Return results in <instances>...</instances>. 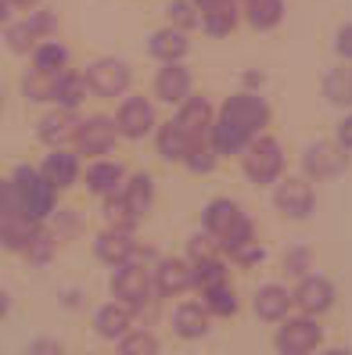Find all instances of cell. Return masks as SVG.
<instances>
[{
    "label": "cell",
    "mask_w": 352,
    "mask_h": 355,
    "mask_svg": "<svg viewBox=\"0 0 352 355\" xmlns=\"http://www.w3.org/2000/svg\"><path fill=\"white\" fill-rule=\"evenodd\" d=\"M216 162H219V155L212 151V144L201 140V144H194V148H191V155L183 158V169L194 173V176H209L216 169Z\"/></svg>",
    "instance_id": "obj_39"
},
{
    "label": "cell",
    "mask_w": 352,
    "mask_h": 355,
    "mask_svg": "<svg viewBox=\"0 0 352 355\" xmlns=\"http://www.w3.org/2000/svg\"><path fill=\"white\" fill-rule=\"evenodd\" d=\"M69 47L65 44H58V40H44V44H36L33 51V69L40 72H47V76H61L69 69Z\"/></svg>",
    "instance_id": "obj_30"
},
{
    "label": "cell",
    "mask_w": 352,
    "mask_h": 355,
    "mask_svg": "<svg viewBox=\"0 0 352 355\" xmlns=\"http://www.w3.org/2000/svg\"><path fill=\"white\" fill-rule=\"evenodd\" d=\"M191 90H194V76H191V69L183 65V61L158 69V76H155V101L169 104V108H180V104L191 97Z\"/></svg>",
    "instance_id": "obj_16"
},
{
    "label": "cell",
    "mask_w": 352,
    "mask_h": 355,
    "mask_svg": "<svg viewBox=\"0 0 352 355\" xmlns=\"http://www.w3.org/2000/svg\"><path fill=\"white\" fill-rule=\"evenodd\" d=\"M0 112H4V90H0Z\"/></svg>",
    "instance_id": "obj_54"
},
{
    "label": "cell",
    "mask_w": 352,
    "mask_h": 355,
    "mask_svg": "<svg viewBox=\"0 0 352 355\" xmlns=\"http://www.w3.org/2000/svg\"><path fill=\"white\" fill-rule=\"evenodd\" d=\"M244 223H248V216H244V208H241L234 198H212L209 205H205V212H201L205 234H209L216 244H223V241L231 237L234 230H241Z\"/></svg>",
    "instance_id": "obj_13"
},
{
    "label": "cell",
    "mask_w": 352,
    "mask_h": 355,
    "mask_svg": "<svg viewBox=\"0 0 352 355\" xmlns=\"http://www.w3.org/2000/svg\"><path fill=\"white\" fill-rule=\"evenodd\" d=\"M54 252H58V237L51 234V230H44V226H36V234H33L29 248H26V252H22V259H29L33 266H47V262L54 259Z\"/></svg>",
    "instance_id": "obj_38"
},
{
    "label": "cell",
    "mask_w": 352,
    "mask_h": 355,
    "mask_svg": "<svg viewBox=\"0 0 352 355\" xmlns=\"http://www.w3.org/2000/svg\"><path fill=\"white\" fill-rule=\"evenodd\" d=\"M241 169H244L248 183L274 187V183L284 176V148H280V140H274L270 133L255 137V140L241 151Z\"/></svg>",
    "instance_id": "obj_4"
},
{
    "label": "cell",
    "mask_w": 352,
    "mask_h": 355,
    "mask_svg": "<svg viewBox=\"0 0 352 355\" xmlns=\"http://www.w3.org/2000/svg\"><path fill=\"white\" fill-rule=\"evenodd\" d=\"M33 234H36V223H29V219H0V248L11 255H22Z\"/></svg>",
    "instance_id": "obj_32"
},
{
    "label": "cell",
    "mask_w": 352,
    "mask_h": 355,
    "mask_svg": "<svg viewBox=\"0 0 352 355\" xmlns=\"http://www.w3.org/2000/svg\"><path fill=\"white\" fill-rule=\"evenodd\" d=\"M54 83L58 76H47V72H40V69H29L22 76V94L29 104H54Z\"/></svg>",
    "instance_id": "obj_35"
},
{
    "label": "cell",
    "mask_w": 352,
    "mask_h": 355,
    "mask_svg": "<svg viewBox=\"0 0 352 355\" xmlns=\"http://www.w3.org/2000/svg\"><path fill=\"white\" fill-rule=\"evenodd\" d=\"M237 18H241V11H237V4H223V8H209V11H201V29L209 33V36H231L234 29H237Z\"/></svg>",
    "instance_id": "obj_34"
},
{
    "label": "cell",
    "mask_w": 352,
    "mask_h": 355,
    "mask_svg": "<svg viewBox=\"0 0 352 355\" xmlns=\"http://www.w3.org/2000/svg\"><path fill=\"white\" fill-rule=\"evenodd\" d=\"M11 4H15L18 11H36L40 4H44V0H11Z\"/></svg>",
    "instance_id": "obj_52"
},
{
    "label": "cell",
    "mask_w": 352,
    "mask_h": 355,
    "mask_svg": "<svg viewBox=\"0 0 352 355\" xmlns=\"http://www.w3.org/2000/svg\"><path fill=\"white\" fill-rule=\"evenodd\" d=\"M15 4H11V0H0V22H4V26H11L15 22Z\"/></svg>",
    "instance_id": "obj_49"
},
{
    "label": "cell",
    "mask_w": 352,
    "mask_h": 355,
    "mask_svg": "<svg viewBox=\"0 0 352 355\" xmlns=\"http://www.w3.org/2000/svg\"><path fill=\"white\" fill-rule=\"evenodd\" d=\"M335 54L345 61V65H352V22L338 26V33H335Z\"/></svg>",
    "instance_id": "obj_46"
},
{
    "label": "cell",
    "mask_w": 352,
    "mask_h": 355,
    "mask_svg": "<svg viewBox=\"0 0 352 355\" xmlns=\"http://www.w3.org/2000/svg\"><path fill=\"white\" fill-rule=\"evenodd\" d=\"M169 327L180 341H201V338H209V330H212V316L201 302H180L169 312Z\"/></svg>",
    "instance_id": "obj_19"
},
{
    "label": "cell",
    "mask_w": 352,
    "mask_h": 355,
    "mask_svg": "<svg viewBox=\"0 0 352 355\" xmlns=\"http://www.w3.org/2000/svg\"><path fill=\"white\" fill-rule=\"evenodd\" d=\"M198 11H209V8H223V4H237V0H191Z\"/></svg>",
    "instance_id": "obj_50"
},
{
    "label": "cell",
    "mask_w": 352,
    "mask_h": 355,
    "mask_svg": "<svg viewBox=\"0 0 352 355\" xmlns=\"http://www.w3.org/2000/svg\"><path fill=\"white\" fill-rule=\"evenodd\" d=\"M58 355H61V352H58Z\"/></svg>",
    "instance_id": "obj_55"
},
{
    "label": "cell",
    "mask_w": 352,
    "mask_h": 355,
    "mask_svg": "<svg viewBox=\"0 0 352 355\" xmlns=\"http://www.w3.org/2000/svg\"><path fill=\"white\" fill-rule=\"evenodd\" d=\"M87 79H83V72H72V69H65L58 76V83H54V108H65V112H76L83 101H87Z\"/></svg>",
    "instance_id": "obj_26"
},
{
    "label": "cell",
    "mask_w": 352,
    "mask_h": 355,
    "mask_svg": "<svg viewBox=\"0 0 352 355\" xmlns=\"http://www.w3.org/2000/svg\"><path fill=\"white\" fill-rule=\"evenodd\" d=\"M252 309H255V316L262 323H280V320L292 316L295 302H292V291H287L284 284H262L252 295Z\"/></svg>",
    "instance_id": "obj_22"
},
{
    "label": "cell",
    "mask_w": 352,
    "mask_h": 355,
    "mask_svg": "<svg viewBox=\"0 0 352 355\" xmlns=\"http://www.w3.org/2000/svg\"><path fill=\"white\" fill-rule=\"evenodd\" d=\"M119 194H122V201L130 205V212H133L137 219H148L151 208H155V198H158L155 176H151V173H130Z\"/></svg>",
    "instance_id": "obj_23"
},
{
    "label": "cell",
    "mask_w": 352,
    "mask_h": 355,
    "mask_svg": "<svg viewBox=\"0 0 352 355\" xmlns=\"http://www.w3.org/2000/svg\"><path fill=\"white\" fill-rule=\"evenodd\" d=\"M137 237L133 234H122V230H101V234L94 237V255H97V262H105L108 269H115V266H126V262H133L137 259Z\"/></svg>",
    "instance_id": "obj_20"
},
{
    "label": "cell",
    "mask_w": 352,
    "mask_h": 355,
    "mask_svg": "<svg viewBox=\"0 0 352 355\" xmlns=\"http://www.w3.org/2000/svg\"><path fill=\"white\" fill-rule=\"evenodd\" d=\"M324 345V327L313 316H287L277 323L274 348L277 355H313Z\"/></svg>",
    "instance_id": "obj_7"
},
{
    "label": "cell",
    "mask_w": 352,
    "mask_h": 355,
    "mask_svg": "<svg viewBox=\"0 0 352 355\" xmlns=\"http://www.w3.org/2000/svg\"><path fill=\"white\" fill-rule=\"evenodd\" d=\"M191 269H194V291H209V287H219V284H231V266H226L223 255L198 259V262H191Z\"/></svg>",
    "instance_id": "obj_29"
},
{
    "label": "cell",
    "mask_w": 352,
    "mask_h": 355,
    "mask_svg": "<svg viewBox=\"0 0 352 355\" xmlns=\"http://www.w3.org/2000/svg\"><path fill=\"white\" fill-rule=\"evenodd\" d=\"M148 51H151L155 61H162V65H176V61L187 58L191 40H187V33H180V29H173V26H162V29L151 33Z\"/></svg>",
    "instance_id": "obj_24"
},
{
    "label": "cell",
    "mask_w": 352,
    "mask_h": 355,
    "mask_svg": "<svg viewBox=\"0 0 352 355\" xmlns=\"http://www.w3.org/2000/svg\"><path fill=\"white\" fill-rule=\"evenodd\" d=\"M26 22H29V29L36 33V40H40V44H44V40H58V15L54 11H29V18H26Z\"/></svg>",
    "instance_id": "obj_41"
},
{
    "label": "cell",
    "mask_w": 352,
    "mask_h": 355,
    "mask_svg": "<svg viewBox=\"0 0 352 355\" xmlns=\"http://www.w3.org/2000/svg\"><path fill=\"white\" fill-rule=\"evenodd\" d=\"M270 119H274V112H270V104H266V97H259V94H252V90L231 94V97L219 104L216 122H212V133H209L212 151H216L219 158L241 155L255 137L266 133Z\"/></svg>",
    "instance_id": "obj_1"
},
{
    "label": "cell",
    "mask_w": 352,
    "mask_h": 355,
    "mask_svg": "<svg viewBox=\"0 0 352 355\" xmlns=\"http://www.w3.org/2000/svg\"><path fill=\"white\" fill-rule=\"evenodd\" d=\"M8 316H11V295L0 287V320H8Z\"/></svg>",
    "instance_id": "obj_51"
},
{
    "label": "cell",
    "mask_w": 352,
    "mask_h": 355,
    "mask_svg": "<svg viewBox=\"0 0 352 355\" xmlns=\"http://www.w3.org/2000/svg\"><path fill=\"white\" fill-rule=\"evenodd\" d=\"M262 259H266V248H262L259 241H252V244L237 248V252L231 255V262H234V266H241V269H248V266H259Z\"/></svg>",
    "instance_id": "obj_45"
},
{
    "label": "cell",
    "mask_w": 352,
    "mask_h": 355,
    "mask_svg": "<svg viewBox=\"0 0 352 355\" xmlns=\"http://www.w3.org/2000/svg\"><path fill=\"white\" fill-rule=\"evenodd\" d=\"M165 26H173L180 33H191V29L201 26V11L191 0H169V4H165Z\"/></svg>",
    "instance_id": "obj_37"
},
{
    "label": "cell",
    "mask_w": 352,
    "mask_h": 355,
    "mask_svg": "<svg viewBox=\"0 0 352 355\" xmlns=\"http://www.w3.org/2000/svg\"><path fill=\"white\" fill-rule=\"evenodd\" d=\"M76 130H79V115L76 112H65V108H51L36 126V137L47 151H58V148H72L76 140Z\"/></svg>",
    "instance_id": "obj_18"
},
{
    "label": "cell",
    "mask_w": 352,
    "mask_h": 355,
    "mask_svg": "<svg viewBox=\"0 0 352 355\" xmlns=\"http://www.w3.org/2000/svg\"><path fill=\"white\" fill-rule=\"evenodd\" d=\"M324 97L335 104V108H352V65H342L330 69L324 76Z\"/></svg>",
    "instance_id": "obj_31"
},
{
    "label": "cell",
    "mask_w": 352,
    "mask_h": 355,
    "mask_svg": "<svg viewBox=\"0 0 352 355\" xmlns=\"http://www.w3.org/2000/svg\"><path fill=\"white\" fill-rule=\"evenodd\" d=\"M0 219H26L22 216V205H18V191H15L11 176L0 180Z\"/></svg>",
    "instance_id": "obj_43"
},
{
    "label": "cell",
    "mask_w": 352,
    "mask_h": 355,
    "mask_svg": "<svg viewBox=\"0 0 352 355\" xmlns=\"http://www.w3.org/2000/svg\"><path fill=\"white\" fill-rule=\"evenodd\" d=\"M133 327H137V312H130L119 302H105L94 312V334L101 341H122Z\"/></svg>",
    "instance_id": "obj_21"
},
{
    "label": "cell",
    "mask_w": 352,
    "mask_h": 355,
    "mask_svg": "<svg viewBox=\"0 0 352 355\" xmlns=\"http://www.w3.org/2000/svg\"><path fill=\"white\" fill-rule=\"evenodd\" d=\"M115 130L122 140H144L158 130V115H155V104L151 97L144 94H126L115 108Z\"/></svg>",
    "instance_id": "obj_8"
},
{
    "label": "cell",
    "mask_w": 352,
    "mask_h": 355,
    "mask_svg": "<svg viewBox=\"0 0 352 355\" xmlns=\"http://www.w3.org/2000/svg\"><path fill=\"white\" fill-rule=\"evenodd\" d=\"M335 298H338V291L324 273H305L292 291V302L299 309V316H313V320H320L324 312L335 309Z\"/></svg>",
    "instance_id": "obj_12"
},
{
    "label": "cell",
    "mask_w": 352,
    "mask_h": 355,
    "mask_svg": "<svg viewBox=\"0 0 352 355\" xmlns=\"http://www.w3.org/2000/svg\"><path fill=\"white\" fill-rule=\"evenodd\" d=\"M11 183L18 191V205H22V216L36 226L51 223V216L58 212V191L40 176V169H33V165H18V169L11 173Z\"/></svg>",
    "instance_id": "obj_2"
},
{
    "label": "cell",
    "mask_w": 352,
    "mask_h": 355,
    "mask_svg": "<svg viewBox=\"0 0 352 355\" xmlns=\"http://www.w3.org/2000/svg\"><path fill=\"white\" fill-rule=\"evenodd\" d=\"M320 355H352V348H327V352H320Z\"/></svg>",
    "instance_id": "obj_53"
},
{
    "label": "cell",
    "mask_w": 352,
    "mask_h": 355,
    "mask_svg": "<svg viewBox=\"0 0 352 355\" xmlns=\"http://www.w3.org/2000/svg\"><path fill=\"white\" fill-rule=\"evenodd\" d=\"M309 269H313V255H309V248H302V244H295V248H287L284 252V273L287 277H305Z\"/></svg>",
    "instance_id": "obj_42"
},
{
    "label": "cell",
    "mask_w": 352,
    "mask_h": 355,
    "mask_svg": "<svg viewBox=\"0 0 352 355\" xmlns=\"http://www.w3.org/2000/svg\"><path fill=\"white\" fill-rule=\"evenodd\" d=\"M201 305L209 309V316H212V320H231V316H237L241 298H237L234 284H219V287L201 291Z\"/></svg>",
    "instance_id": "obj_28"
},
{
    "label": "cell",
    "mask_w": 352,
    "mask_h": 355,
    "mask_svg": "<svg viewBox=\"0 0 352 355\" xmlns=\"http://www.w3.org/2000/svg\"><path fill=\"white\" fill-rule=\"evenodd\" d=\"M108 291H112V302L126 305L137 316H144V309H151L158 302L155 284H151V266H140V262L115 266L108 277Z\"/></svg>",
    "instance_id": "obj_3"
},
{
    "label": "cell",
    "mask_w": 352,
    "mask_h": 355,
    "mask_svg": "<svg viewBox=\"0 0 352 355\" xmlns=\"http://www.w3.org/2000/svg\"><path fill=\"white\" fill-rule=\"evenodd\" d=\"M349 169V151H342L335 140H317L302 151V176L309 183L320 180H335Z\"/></svg>",
    "instance_id": "obj_10"
},
{
    "label": "cell",
    "mask_w": 352,
    "mask_h": 355,
    "mask_svg": "<svg viewBox=\"0 0 352 355\" xmlns=\"http://www.w3.org/2000/svg\"><path fill=\"white\" fill-rule=\"evenodd\" d=\"M158 352H162V341L148 327H133L122 341H115V355H158Z\"/></svg>",
    "instance_id": "obj_33"
},
{
    "label": "cell",
    "mask_w": 352,
    "mask_h": 355,
    "mask_svg": "<svg viewBox=\"0 0 352 355\" xmlns=\"http://www.w3.org/2000/svg\"><path fill=\"white\" fill-rule=\"evenodd\" d=\"M87 79V90L101 101H115V97H126L130 94V83H133V69L126 65L122 58H97L87 65L83 72Z\"/></svg>",
    "instance_id": "obj_6"
},
{
    "label": "cell",
    "mask_w": 352,
    "mask_h": 355,
    "mask_svg": "<svg viewBox=\"0 0 352 355\" xmlns=\"http://www.w3.org/2000/svg\"><path fill=\"white\" fill-rule=\"evenodd\" d=\"M151 284L158 298H183L187 291H194V269L183 255H158L151 266Z\"/></svg>",
    "instance_id": "obj_11"
},
{
    "label": "cell",
    "mask_w": 352,
    "mask_h": 355,
    "mask_svg": "<svg viewBox=\"0 0 352 355\" xmlns=\"http://www.w3.org/2000/svg\"><path fill=\"white\" fill-rule=\"evenodd\" d=\"M4 40H8V47L15 51V54H33L36 51V33L29 29V22L22 18V22H11V26H4Z\"/></svg>",
    "instance_id": "obj_40"
},
{
    "label": "cell",
    "mask_w": 352,
    "mask_h": 355,
    "mask_svg": "<svg viewBox=\"0 0 352 355\" xmlns=\"http://www.w3.org/2000/svg\"><path fill=\"white\" fill-rule=\"evenodd\" d=\"M209 255H219V244L205 234V230H201V234H191V241H187V259L198 262V259H209Z\"/></svg>",
    "instance_id": "obj_44"
},
{
    "label": "cell",
    "mask_w": 352,
    "mask_h": 355,
    "mask_svg": "<svg viewBox=\"0 0 352 355\" xmlns=\"http://www.w3.org/2000/svg\"><path fill=\"white\" fill-rule=\"evenodd\" d=\"M40 176H44L58 194L72 191V187L83 180V158L72 151V148H58L44 158V165H40Z\"/></svg>",
    "instance_id": "obj_15"
},
{
    "label": "cell",
    "mask_w": 352,
    "mask_h": 355,
    "mask_svg": "<svg viewBox=\"0 0 352 355\" xmlns=\"http://www.w3.org/2000/svg\"><path fill=\"white\" fill-rule=\"evenodd\" d=\"M119 130H115V119L112 115H87L79 119V130H76V140H72V151L87 162H97V158H108L119 144Z\"/></svg>",
    "instance_id": "obj_5"
},
{
    "label": "cell",
    "mask_w": 352,
    "mask_h": 355,
    "mask_svg": "<svg viewBox=\"0 0 352 355\" xmlns=\"http://www.w3.org/2000/svg\"><path fill=\"white\" fill-rule=\"evenodd\" d=\"M274 208L284 216V219H295V223H305L317 208V191L305 176H280L274 183Z\"/></svg>",
    "instance_id": "obj_9"
},
{
    "label": "cell",
    "mask_w": 352,
    "mask_h": 355,
    "mask_svg": "<svg viewBox=\"0 0 352 355\" xmlns=\"http://www.w3.org/2000/svg\"><path fill=\"white\" fill-rule=\"evenodd\" d=\"M22 355H58V348H54V341H47V338H36L33 345L22 348Z\"/></svg>",
    "instance_id": "obj_48"
},
{
    "label": "cell",
    "mask_w": 352,
    "mask_h": 355,
    "mask_svg": "<svg viewBox=\"0 0 352 355\" xmlns=\"http://www.w3.org/2000/svg\"><path fill=\"white\" fill-rule=\"evenodd\" d=\"M244 22L259 33L277 29L284 22V0H244Z\"/></svg>",
    "instance_id": "obj_27"
},
{
    "label": "cell",
    "mask_w": 352,
    "mask_h": 355,
    "mask_svg": "<svg viewBox=\"0 0 352 355\" xmlns=\"http://www.w3.org/2000/svg\"><path fill=\"white\" fill-rule=\"evenodd\" d=\"M101 212H105V226H108V230H122V234H133L137 223H140V219L130 212V205L122 201V194L101 201Z\"/></svg>",
    "instance_id": "obj_36"
},
{
    "label": "cell",
    "mask_w": 352,
    "mask_h": 355,
    "mask_svg": "<svg viewBox=\"0 0 352 355\" xmlns=\"http://www.w3.org/2000/svg\"><path fill=\"white\" fill-rule=\"evenodd\" d=\"M335 144L342 151H352V112L338 122V130H335Z\"/></svg>",
    "instance_id": "obj_47"
},
{
    "label": "cell",
    "mask_w": 352,
    "mask_h": 355,
    "mask_svg": "<svg viewBox=\"0 0 352 355\" xmlns=\"http://www.w3.org/2000/svg\"><path fill=\"white\" fill-rule=\"evenodd\" d=\"M176 126L187 133L194 144H201V140H209V133H212V122H216V108L209 104V97H187L176 108Z\"/></svg>",
    "instance_id": "obj_17"
},
{
    "label": "cell",
    "mask_w": 352,
    "mask_h": 355,
    "mask_svg": "<svg viewBox=\"0 0 352 355\" xmlns=\"http://www.w3.org/2000/svg\"><path fill=\"white\" fill-rule=\"evenodd\" d=\"M194 148V140L183 133L176 122H158V130H155V151L162 162H169V165H183V158L191 155Z\"/></svg>",
    "instance_id": "obj_25"
},
{
    "label": "cell",
    "mask_w": 352,
    "mask_h": 355,
    "mask_svg": "<svg viewBox=\"0 0 352 355\" xmlns=\"http://www.w3.org/2000/svg\"><path fill=\"white\" fill-rule=\"evenodd\" d=\"M126 176H130V169L122 162H115V158H97V162H90L87 169H83V187H87V194H94V198H115L119 191H122V183H126Z\"/></svg>",
    "instance_id": "obj_14"
}]
</instances>
